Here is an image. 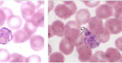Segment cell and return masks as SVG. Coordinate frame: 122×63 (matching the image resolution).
Here are the masks:
<instances>
[{
    "label": "cell",
    "instance_id": "1",
    "mask_svg": "<svg viewBox=\"0 0 122 63\" xmlns=\"http://www.w3.org/2000/svg\"><path fill=\"white\" fill-rule=\"evenodd\" d=\"M65 27V37L72 41L75 46L84 43L81 26L76 21H68Z\"/></svg>",
    "mask_w": 122,
    "mask_h": 63
},
{
    "label": "cell",
    "instance_id": "20",
    "mask_svg": "<svg viewBox=\"0 0 122 63\" xmlns=\"http://www.w3.org/2000/svg\"><path fill=\"white\" fill-rule=\"evenodd\" d=\"M113 10L114 16L117 19L122 20V1H115L112 5Z\"/></svg>",
    "mask_w": 122,
    "mask_h": 63
},
{
    "label": "cell",
    "instance_id": "14",
    "mask_svg": "<svg viewBox=\"0 0 122 63\" xmlns=\"http://www.w3.org/2000/svg\"><path fill=\"white\" fill-rule=\"evenodd\" d=\"M31 36L24 29H19L14 33L13 41L15 43H24L30 39Z\"/></svg>",
    "mask_w": 122,
    "mask_h": 63
},
{
    "label": "cell",
    "instance_id": "24",
    "mask_svg": "<svg viewBox=\"0 0 122 63\" xmlns=\"http://www.w3.org/2000/svg\"><path fill=\"white\" fill-rule=\"evenodd\" d=\"M10 55L7 50L4 49H0V62H1L9 61Z\"/></svg>",
    "mask_w": 122,
    "mask_h": 63
},
{
    "label": "cell",
    "instance_id": "10",
    "mask_svg": "<svg viewBox=\"0 0 122 63\" xmlns=\"http://www.w3.org/2000/svg\"><path fill=\"white\" fill-rule=\"evenodd\" d=\"M105 58L109 63L122 62V56L118 49L110 47L105 53Z\"/></svg>",
    "mask_w": 122,
    "mask_h": 63
},
{
    "label": "cell",
    "instance_id": "4",
    "mask_svg": "<svg viewBox=\"0 0 122 63\" xmlns=\"http://www.w3.org/2000/svg\"><path fill=\"white\" fill-rule=\"evenodd\" d=\"M81 30L84 44L92 49H95L99 46L100 42L96 35L84 27H81Z\"/></svg>",
    "mask_w": 122,
    "mask_h": 63
},
{
    "label": "cell",
    "instance_id": "15",
    "mask_svg": "<svg viewBox=\"0 0 122 63\" xmlns=\"http://www.w3.org/2000/svg\"><path fill=\"white\" fill-rule=\"evenodd\" d=\"M44 8L38 10L33 15L31 21L34 25L37 27H44Z\"/></svg>",
    "mask_w": 122,
    "mask_h": 63
},
{
    "label": "cell",
    "instance_id": "11",
    "mask_svg": "<svg viewBox=\"0 0 122 63\" xmlns=\"http://www.w3.org/2000/svg\"><path fill=\"white\" fill-rule=\"evenodd\" d=\"M75 45L72 41L64 37L61 39L59 45V50L66 55H70L74 51Z\"/></svg>",
    "mask_w": 122,
    "mask_h": 63
},
{
    "label": "cell",
    "instance_id": "3",
    "mask_svg": "<svg viewBox=\"0 0 122 63\" xmlns=\"http://www.w3.org/2000/svg\"><path fill=\"white\" fill-rule=\"evenodd\" d=\"M44 1H28L23 3L21 7L22 16L26 21H31L36 10L39 8Z\"/></svg>",
    "mask_w": 122,
    "mask_h": 63
},
{
    "label": "cell",
    "instance_id": "2",
    "mask_svg": "<svg viewBox=\"0 0 122 63\" xmlns=\"http://www.w3.org/2000/svg\"><path fill=\"white\" fill-rule=\"evenodd\" d=\"M63 4H59L55 8V13L59 17L67 19L71 17L76 12L77 7L73 1H63Z\"/></svg>",
    "mask_w": 122,
    "mask_h": 63
},
{
    "label": "cell",
    "instance_id": "17",
    "mask_svg": "<svg viewBox=\"0 0 122 63\" xmlns=\"http://www.w3.org/2000/svg\"><path fill=\"white\" fill-rule=\"evenodd\" d=\"M7 24L9 28L12 29H19L22 26L23 21L18 16L13 15L8 19Z\"/></svg>",
    "mask_w": 122,
    "mask_h": 63
},
{
    "label": "cell",
    "instance_id": "23",
    "mask_svg": "<svg viewBox=\"0 0 122 63\" xmlns=\"http://www.w3.org/2000/svg\"><path fill=\"white\" fill-rule=\"evenodd\" d=\"M38 27L34 25L32 21H26L24 25V29L28 34L32 36L35 33Z\"/></svg>",
    "mask_w": 122,
    "mask_h": 63
},
{
    "label": "cell",
    "instance_id": "12",
    "mask_svg": "<svg viewBox=\"0 0 122 63\" xmlns=\"http://www.w3.org/2000/svg\"><path fill=\"white\" fill-rule=\"evenodd\" d=\"M91 18L90 12L86 9L79 10L76 12L75 15L76 21L81 26L87 23Z\"/></svg>",
    "mask_w": 122,
    "mask_h": 63
},
{
    "label": "cell",
    "instance_id": "9",
    "mask_svg": "<svg viewBox=\"0 0 122 63\" xmlns=\"http://www.w3.org/2000/svg\"><path fill=\"white\" fill-rule=\"evenodd\" d=\"M97 17L102 19H107L113 16V10L112 7L107 4L100 5L96 10Z\"/></svg>",
    "mask_w": 122,
    "mask_h": 63
},
{
    "label": "cell",
    "instance_id": "7",
    "mask_svg": "<svg viewBox=\"0 0 122 63\" xmlns=\"http://www.w3.org/2000/svg\"><path fill=\"white\" fill-rule=\"evenodd\" d=\"M65 25L62 21L57 20L53 22L51 25H48V38L55 35L63 37L65 35Z\"/></svg>",
    "mask_w": 122,
    "mask_h": 63
},
{
    "label": "cell",
    "instance_id": "25",
    "mask_svg": "<svg viewBox=\"0 0 122 63\" xmlns=\"http://www.w3.org/2000/svg\"><path fill=\"white\" fill-rule=\"evenodd\" d=\"M41 62V59L37 55H33L27 58L26 63H38Z\"/></svg>",
    "mask_w": 122,
    "mask_h": 63
},
{
    "label": "cell",
    "instance_id": "16",
    "mask_svg": "<svg viewBox=\"0 0 122 63\" xmlns=\"http://www.w3.org/2000/svg\"><path fill=\"white\" fill-rule=\"evenodd\" d=\"M13 38L12 32L8 28L3 27L0 29V44H7Z\"/></svg>",
    "mask_w": 122,
    "mask_h": 63
},
{
    "label": "cell",
    "instance_id": "26",
    "mask_svg": "<svg viewBox=\"0 0 122 63\" xmlns=\"http://www.w3.org/2000/svg\"><path fill=\"white\" fill-rule=\"evenodd\" d=\"M86 6L90 8H93L97 6L100 4V1H82Z\"/></svg>",
    "mask_w": 122,
    "mask_h": 63
},
{
    "label": "cell",
    "instance_id": "13",
    "mask_svg": "<svg viewBox=\"0 0 122 63\" xmlns=\"http://www.w3.org/2000/svg\"><path fill=\"white\" fill-rule=\"evenodd\" d=\"M30 44L32 50L36 51H40L44 47V38L40 35H33L31 38Z\"/></svg>",
    "mask_w": 122,
    "mask_h": 63
},
{
    "label": "cell",
    "instance_id": "19",
    "mask_svg": "<svg viewBox=\"0 0 122 63\" xmlns=\"http://www.w3.org/2000/svg\"><path fill=\"white\" fill-rule=\"evenodd\" d=\"M89 62L90 63H107L105 53L101 51H97L93 55Z\"/></svg>",
    "mask_w": 122,
    "mask_h": 63
},
{
    "label": "cell",
    "instance_id": "22",
    "mask_svg": "<svg viewBox=\"0 0 122 63\" xmlns=\"http://www.w3.org/2000/svg\"><path fill=\"white\" fill-rule=\"evenodd\" d=\"M27 58L22 55L14 53L10 55L9 61L10 63H26Z\"/></svg>",
    "mask_w": 122,
    "mask_h": 63
},
{
    "label": "cell",
    "instance_id": "27",
    "mask_svg": "<svg viewBox=\"0 0 122 63\" xmlns=\"http://www.w3.org/2000/svg\"><path fill=\"white\" fill-rule=\"evenodd\" d=\"M122 38L121 37L119 38L116 40L115 41V44L116 46L121 51H122V48L121 47V46L122 47Z\"/></svg>",
    "mask_w": 122,
    "mask_h": 63
},
{
    "label": "cell",
    "instance_id": "21",
    "mask_svg": "<svg viewBox=\"0 0 122 63\" xmlns=\"http://www.w3.org/2000/svg\"><path fill=\"white\" fill-rule=\"evenodd\" d=\"M65 61L64 56L59 52L53 53L49 58V63H64Z\"/></svg>",
    "mask_w": 122,
    "mask_h": 63
},
{
    "label": "cell",
    "instance_id": "18",
    "mask_svg": "<svg viewBox=\"0 0 122 63\" xmlns=\"http://www.w3.org/2000/svg\"><path fill=\"white\" fill-rule=\"evenodd\" d=\"M12 10L7 8H0V27L4 25L6 20L13 15Z\"/></svg>",
    "mask_w": 122,
    "mask_h": 63
},
{
    "label": "cell",
    "instance_id": "5",
    "mask_svg": "<svg viewBox=\"0 0 122 63\" xmlns=\"http://www.w3.org/2000/svg\"><path fill=\"white\" fill-rule=\"evenodd\" d=\"M89 30L98 38L106 31L102 19L97 16L92 17L88 21Z\"/></svg>",
    "mask_w": 122,
    "mask_h": 63
},
{
    "label": "cell",
    "instance_id": "8",
    "mask_svg": "<svg viewBox=\"0 0 122 63\" xmlns=\"http://www.w3.org/2000/svg\"><path fill=\"white\" fill-rule=\"evenodd\" d=\"M76 47L80 61L83 63L89 62L92 55L91 48L84 43Z\"/></svg>",
    "mask_w": 122,
    "mask_h": 63
},
{
    "label": "cell",
    "instance_id": "6",
    "mask_svg": "<svg viewBox=\"0 0 122 63\" xmlns=\"http://www.w3.org/2000/svg\"><path fill=\"white\" fill-rule=\"evenodd\" d=\"M104 28L110 34H119L122 31V20L116 18L107 19L105 21Z\"/></svg>",
    "mask_w": 122,
    "mask_h": 63
}]
</instances>
